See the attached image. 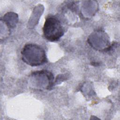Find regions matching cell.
I'll return each mask as SVG.
<instances>
[{"mask_svg":"<svg viewBox=\"0 0 120 120\" xmlns=\"http://www.w3.org/2000/svg\"><path fill=\"white\" fill-rule=\"evenodd\" d=\"M22 60L27 64L38 66L47 62L45 52L40 46L34 44H27L21 51Z\"/></svg>","mask_w":120,"mask_h":120,"instance_id":"obj_1","label":"cell"},{"mask_svg":"<svg viewBox=\"0 0 120 120\" xmlns=\"http://www.w3.org/2000/svg\"><path fill=\"white\" fill-rule=\"evenodd\" d=\"M3 22L7 26L10 28H14L15 26L18 21V15L12 12L7 13L3 16Z\"/></svg>","mask_w":120,"mask_h":120,"instance_id":"obj_4","label":"cell"},{"mask_svg":"<svg viewBox=\"0 0 120 120\" xmlns=\"http://www.w3.org/2000/svg\"><path fill=\"white\" fill-rule=\"evenodd\" d=\"M43 31L45 38L51 42L58 41L64 34V29L60 20L52 15L46 18Z\"/></svg>","mask_w":120,"mask_h":120,"instance_id":"obj_2","label":"cell"},{"mask_svg":"<svg viewBox=\"0 0 120 120\" xmlns=\"http://www.w3.org/2000/svg\"><path fill=\"white\" fill-rule=\"evenodd\" d=\"M30 79L34 80L32 82L34 86L40 88L50 89L53 85V76L52 73L46 70L37 71L30 75Z\"/></svg>","mask_w":120,"mask_h":120,"instance_id":"obj_3","label":"cell"}]
</instances>
